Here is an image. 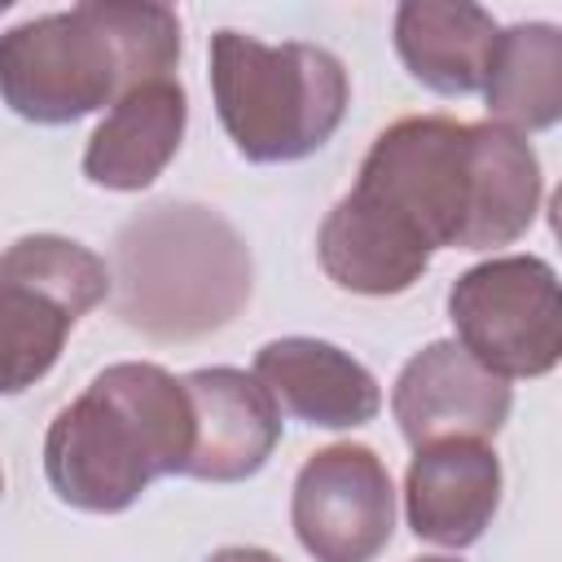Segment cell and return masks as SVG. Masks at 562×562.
Here are the masks:
<instances>
[{
  "label": "cell",
  "instance_id": "6da1fadb",
  "mask_svg": "<svg viewBox=\"0 0 562 562\" xmlns=\"http://www.w3.org/2000/svg\"><path fill=\"white\" fill-rule=\"evenodd\" d=\"M544 198L527 136L496 123L413 114L378 132L334 215L356 246L422 281L435 250H496L518 241Z\"/></svg>",
  "mask_w": 562,
  "mask_h": 562
},
{
  "label": "cell",
  "instance_id": "7a4b0ae2",
  "mask_svg": "<svg viewBox=\"0 0 562 562\" xmlns=\"http://www.w3.org/2000/svg\"><path fill=\"white\" fill-rule=\"evenodd\" d=\"M180 61V13L149 0H88L0 35V101L40 127L88 119Z\"/></svg>",
  "mask_w": 562,
  "mask_h": 562
},
{
  "label": "cell",
  "instance_id": "3957f363",
  "mask_svg": "<svg viewBox=\"0 0 562 562\" xmlns=\"http://www.w3.org/2000/svg\"><path fill=\"white\" fill-rule=\"evenodd\" d=\"M193 408L176 373L149 360L101 369L44 435V479L70 509L123 514L154 479L184 474Z\"/></svg>",
  "mask_w": 562,
  "mask_h": 562
},
{
  "label": "cell",
  "instance_id": "277c9868",
  "mask_svg": "<svg viewBox=\"0 0 562 562\" xmlns=\"http://www.w3.org/2000/svg\"><path fill=\"white\" fill-rule=\"evenodd\" d=\"M250 290V246L215 206L154 202L114 233V312L154 342H193L233 325Z\"/></svg>",
  "mask_w": 562,
  "mask_h": 562
},
{
  "label": "cell",
  "instance_id": "5b68a950",
  "mask_svg": "<svg viewBox=\"0 0 562 562\" xmlns=\"http://www.w3.org/2000/svg\"><path fill=\"white\" fill-rule=\"evenodd\" d=\"M211 97L246 162H299L338 132L351 79L321 44H263L224 26L211 35Z\"/></svg>",
  "mask_w": 562,
  "mask_h": 562
},
{
  "label": "cell",
  "instance_id": "8992f818",
  "mask_svg": "<svg viewBox=\"0 0 562 562\" xmlns=\"http://www.w3.org/2000/svg\"><path fill=\"white\" fill-rule=\"evenodd\" d=\"M110 299V268L61 233H26L0 255V395H22L61 356L79 316Z\"/></svg>",
  "mask_w": 562,
  "mask_h": 562
},
{
  "label": "cell",
  "instance_id": "52a82bcc",
  "mask_svg": "<svg viewBox=\"0 0 562 562\" xmlns=\"http://www.w3.org/2000/svg\"><path fill=\"white\" fill-rule=\"evenodd\" d=\"M457 347L496 378H544L562 356L558 272L540 255H501L465 268L448 290Z\"/></svg>",
  "mask_w": 562,
  "mask_h": 562
},
{
  "label": "cell",
  "instance_id": "ba28073f",
  "mask_svg": "<svg viewBox=\"0 0 562 562\" xmlns=\"http://www.w3.org/2000/svg\"><path fill=\"white\" fill-rule=\"evenodd\" d=\"M290 527L316 562H373L395 536L386 461L364 443L312 452L290 492Z\"/></svg>",
  "mask_w": 562,
  "mask_h": 562
},
{
  "label": "cell",
  "instance_id": "9c48e42d",
  "mask_svg": "<svg viewBox=\"0 0 562 562\" xmlns=\"http://www.w3.org/2000/svg\"><path fill=\"white\" fill-rule=\"evenodd\" d=\"M514 391L505 378L487 373L474 356H465L457 342L439 338L426 342L417 356L404 360L391 413L400 422V435L417 448L439 439H492L509 417Z\"/></svg>",
  "mask_w": 562,
  "mask_h": 562
},
{
  "label": "cell",
  "instance_id": "30bf717a",
  "mask_svg": "<svg viewBox=\"0 0 562 562\" xmlns=\"http://www.w3.org/2000/svg\"><path fill=\"white\" fill-rule=\"evenodd\" d=\"M193 408V452L184 479L241 483L268 465L281 443V408L246 369H193L180 378Z\"/></svg>",
  "mask_w": 562,
  "mask_h": 562
},
{
  "label": "cell",
  "instance_id": "8fae6325",
  "mask_svg": "<svg viewBox=\"0 0 562 562\" xmlns=\"http://www.w3.org/2000/svg\"><path fill=\"white\" fill-rule=\"evenodd\" d=\"M501 509V457L483 439H439L413 452L404 514L417 540L470 549Z\"/></svg>",
  "mask_w": 562,
  "mask_h": 562
},
{
  "label": "cell",
  "instance_id": "7c38bea8",
  "mask_svg": "<svg viewBox=\"0 0 562 562\" xmlns=\"http://www.w3.org/2000/svg\"><path fill=\"white\" fill-rule=\"evenodd\" d=\"M250 373L277 400L281 413L321 430L364 426L382 408L378 378L356 356H347L325 338H303V334L272 338L259 347Z\"/></svg>",
  "mask_w": 562,
  "mask_h": 562
},
{
  "label": "cell",
  "instance_id": "4fadbf2b",
  "mask_svg": "<svg viewBox=\"0 0 562 562\" xmlns=\"http://www.w3.org/2000/svg\"><path fill=\"white\" fill-rule=\"evenodd\" d=\"M184 123H189V97L176 75L132 88L123 101L110 105V114L88 136L83 176L97 189H114V193L149 189L180 154Z\"/></svg>",
  "mask_w": 562,
  "mask_h": 562
},
{
  "label": "cell",
  "instance_id": "5bb4252c",
  "mask_svg": "<svg viewBox=\"0 0 562 562\" xmlns=\"http://www.w3.org/2000/svg\"><path fill=\"white\" fill-rule=\"evenodd\" d=\"M496 40V18L470 0H404L395 9V53L439 97L483 92Z\"/></svg>",
  "mask_w": 562,
  "mask_h": 562
},
{
  "label": "cell",
  "instance_id": "9a60e30c",
  "mask_svg": "<svg viewBox=\"0 0 562 562\" xmlns=\"http://www.w3.org/2000/svg\"><path fill=\"white\" fill-rule=\"evenodd\" d=\"M487 114L505 132H544L562 114V31L553 22H518L501 31L487 66Z\"/></svg>",
  "mask_w": 562,
  "mask_h": 562
},
{
  "label": "cell",
  "instance_id": "2e32d148",
  "mask_svg": "<svg viewBox=\"0 0 562 562\" xmlns=\"http://www.w3.org/2000/svg\"><path fill=\"white\" fill-rule=\"evenodd\" d=\"M206 562H281V558L268 549H255V544H228V549H215Z\"/></svg>",
  "mask_w": 562,
  "mask_h": 562
},
{
  "label": "cell",
  "instance_id": "e0dca14e",
  "mask_svg": "<svg viewBox=\"0 0 562 562\" xmlns=\"http://www.w3.org/2000/svg\"><path fill=\"white\" fill-rule=\"evenodd\" d=\"M417 562H457V558H417Z\"/></svg>",
  "mask_w": 562,
  "mask_h": 562
},
{
  "label": "cell",
  "instance_id": "ac0fdd59",
  "mask_svg": "<svg viewBox=\"0 0 562 562\" xmlns=\"http://www.w3.org/2000/svg\"><path fill=\"white\" fill-rule=\"evenodd\" d=\"M0 496H4V474H0Z\"/></svg>",
  "mask_w": 562,
  "mask_h": 562
}]
</instances>
